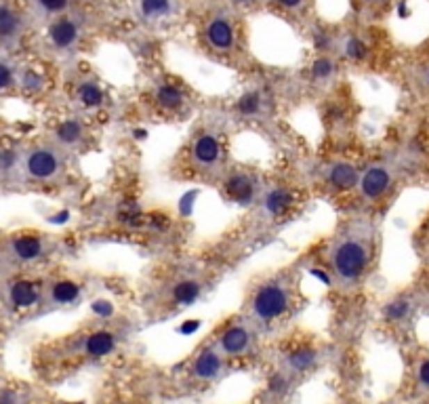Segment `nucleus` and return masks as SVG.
Wrapping results in <instances>:
<instances>
[{"mask_svg":"<svg viewBox=\"0 0 429 404\" xmlns=\"http://www.w3.org/2000/svg\"><path fill=\"white\" fill-rule=\"evenodd\" d=\"M229 3L236 7H254V5H259L261 0H229Z\"/></svg>","mask_w":429,"mask_h":404,"instance_id":"nucleus-33","label":"nucleus"},{"mask_svg":"<svg viewBox=\"0 0 429 404\" xmlns=\"http://www.w3.org/2000/svg\"><path fill=\"white\" fill-rule=\"evenodd\" d=\"M198 297H200V284L196 280H181L173 288V299L179 306H192Z\"/></svg>","mask_w":429,"mask_h":404,"instance_id":"nucleus-21","label":"nucleus"},{"mask_svg":"<svg viewBox=\"0 0 429 404\" xmlns=\"http://www.w3.org/2000/svg\"><path fill=\"white\" fill-rule=\"evenodd\" d=\"M11 301L15 303L17 308H30L38 301V288L32 282H15L11 286Z\"/></svg>","mask_w":429,"mask_h":404,"instance_id":"nucleus-17","label":"nucleus"},{"mask_svg":"<svg viewBox=\"0 0 429 404\" xmlns=\"http://www.w3.org/2000/svg\"><path fill=\"white\" fill-rule=\"evenodd\" d=\"M11 82H13V72H11V68L5 65V63H0V88H7Z\"/></svg>","mask_w":429,"mask_h":404,"instance_id":"nucleus-31","label":"nucleus"},{"mask_svg":"<svg viewBox=\"0 0 429 404\" xmlns=\"http://www.w3.org/2000/svg\"><path fill=\"white\" fill-rule=\"evenodd\" d=\"M261 106V97L257 93H246L240 101H238V108L242 114H254Z\"/></svg>","mask_w":429,"mask_h":404,"instance_id":"nucleus-28","label":"nucleus"},{"mask_svg":"<svg viewBox=\"0 0 429 404\" xmlns=\"http://www.w3.org/2000/svg\"><path fill=\"white\" fill-rule=\"evenodd\" d=\"M137 17L147 26H160L179 13V0H135Z\"/></svg>","mask_w":429,"mask_h":404,"instance_id":"nucleus-5","label":"nucleus"},{"mask_svg":"<svg viewBox=\"0 0 429 404\" xmlns=\"http://www.w3.org/2000/svg\"><path fill=\"white\" fill-rule=\"evenodd\" d=\"M59 169H61V158L55 150L49 148L32 150L26 158V173L32 179H51L59 173Z\"/></svg>","mask_w":429,"mask_h":404,"instance_id":"nucleus-6","label":"nucleus"},{"mask_svg":"<svg viewBox=\"0 0 429 404\" xmlns=\"http://www.w3.org/2000/svg\"><path fill=\"white\" fill-rule=\"evenodd\" d=\"M391 185V171L383 164H373L369 166L360 179H358V187L364 200H377L381 198Z\"/></svg>","mask_w":429,"mask_h":404,"instance_id":"nucleus-7","label":"nucleus"},{"mask_svg":"<svg viewBox=\"0 0 429 404\" xmlns=\"http://www.w3.org/2000/svg\"><path fill=\"white\" fill-rule=\"evenodd\" d=\"M154 99H156V104L162 108V110H168V112H173V110H179L184 104H186V95L173 86V84H158L156 91H154Z\"/></svg>","mask_w":429,"mask_h":404,"instance_id":"nucleus-15","label":"nucleus"},{"mask_svg":"<svg viewBox=\"0 0 429 404\" xmlns=\"http://www.w3.org/2000/svg\"><path fill=\"white\" fill-rule=\"evenodd\" d=\"M416 379H419V385L429 389V358L423 360L416 368Z\"/></svg>","mask_w":429,"mask_h":404,"instance_id":"nucleus-30","label":"nucleus"},{"mask_svg":"<svg viewBox=\"0 0 429 404\" xmlns=\"http://www.w3.org/2000/svg\"><path fill=\"white\" fill-rule=\"evenodd\" d=\"M358 3H362V5H366V7H381V5L387 3V0H358Z\"/></svg>","mask_w":429,"mask_h":404,"instance_id":"nucleus-34","label":"nucleus"},{"mask_svg":"<svg viewBox=\"0 0 429 404\" xmlns=\"http://www.w3.org/2000/svg\"><path fill=\"white\" fill-rule=\"evenodd\" d=\"M425 78H427V84H429V68H427V76Z\"/></svg>","mask_w":429,"mask_h":404,"instance_id":"nucleus-35","label":"nucleus"},{"mask_svg":"<svg viewBox=\"0 0 429 404\" xmlns=\"http://www.w3.org/2000/svg\"><path fill=\"white\" fill-rule=\"evenodd\" d=\"M334 61L330 59V57H318L314 63H311V72H314V76L316 78H328V76H332V72H334Z\"/></svg>","mask_w":429,"mask_h":404,"instance_id":"nucleus-27","label":"nucleus"},{"mask_svg":"<svg viewBox=\"0 0 429 404\" xmlns=\"http://www.w3.org/2000/svg\"><path fill=\"white\" fill-rule=\"evenodd\" d=\"M408 310H410V303H408L406 299H398V301L389 303L387 310H385V314H387L389 320L398 323V320H404V318L408 316Z\"/></svg>","mask_w":429,"mask_h":404,"instance_id":"nucleus-26","label":"nucleus"},{"mask_svg":"<svg viewBox=\"0 0 429 404\" xmlns=\"http://www.w3.org/2000/svg\"><path fill=\"white\" fill-rule=\"evenodd\" d=\"M276 7H280L282 11L289 13H303L309 5V0H272Z\"/></svg>","mask_w":429,"mask_h":404,"instance_id":"nucleus-29","label":"nucleus"},{"mask_svg":"<svg viewBox=\"0 0 429 404\" xmlns=\"http://www.w3.org/2000/svg\"><path fill=\"white\" fill-rule=\"evenodd\" d=\"M78 101H80L82 108L95 110L104 104V88L95 80H84L78 86Z\"/></svg>","mask_w":429,"mask_h":404,"instance_id":"nucleus-16","label":"nucleus"},{"mask_svg":"<svg viewBox=\"0 0 429 404\" xmlns=\"http://www.w3.org/2000/svg\"><path fill=\"white\" fill-rule=\"evenodd\" d=\"M202 36L215 53H229L236 49V42H238L236 24L227 13H213L204 22Z\"/></svg>","mask_w":429,"mask_h":404,"instance_id":"nucleus-3","label":"nucleus"},{"mask_svg":"<svg viewBox=\"0 0 429 404\" xmlns=\"http://www.w3.org/2000/svg\"><path fill=\"white\" fill-rule=\"evenodd\" d=\"M84 34V17L78 13H63L49 26V40L57 51H72Z\"/></svg>","mask_w":429,"mask_h":404,"instance_id":"nucleus-4","label":"nucleus"},{"mask_svg":"<svg viewBox=\"0 0 429 404\" xmlns=\"http://www.w3.org/2000/svg\"><path fill=\"white\" fill-rule=\"evenodd\" d=\"M221 141L215 135H200L192 143V158L198 166H215L221 160Z\"/></svg>","mask_w":429,"mask_h":404,"instance_id":"nucleus-11","label":"nucleus"},{"mask_svg":"<svg viewBox=\"0 0 429 404\" xmlns=\"http://www.w3.org/2000/svg\"><path fill=\"white\" fill-rule=\"evenodd\" d=\"M51 299L59 306H67L80 299V286L72 280H59L51 286Z\"/></svg>","mask_w":429,"mask_h":404,"instance_id":"nucleus-18","label":"nucleus"},{"mask_svg":"<svg viewBox=\"0 0 429 404\" xmlns=\"http://www.w3.org/2000/svg\"><path fill=\"white\" fill-rule=\"evenodd\" d=\"M270 389H272V391H284V389H286V377L274 375V377L270 379Z\"/></svg>","mask_w":429,"mask_h":404,"instance_id":"nucleus-32","label":"nucleus"},{"mask_svg":"<svg viewBox=\"0 0 429 404\" xmlns=\"http://www.w3.org/2000/svg\"><path fill=\"white\" fill-rule=\"evenodd\" d=\"M316 362V352L314 350H299V352H293L286 360L289 368L295 371V373H303V371H309Z\"/></svg>","mask_w":429,"mask_h":404,"instance_id":"nucleus-24","label":"nucleus"},{"mask_svg":"<svg viewBox=\"0 0 429 404\" xmlns=\"http://www.w3.org/2000/svg\"><path fill=\"white\" fill-rule=\"evenodd\" d=\"M250 348H252V333L242 325H236L223 331L217 343V350L221 352V356H242Z\"/></svg>","mask_w":429,"mask_h":404,"instance_id":"nucleus-8","label":"nucleus"},{"mask_svg":"<svg viewBox=\"0 0 429 404\" xmlns=\"http://www.w3.org/2000/svg\"><path fill=\"white\" fill-rule=\"evenodd\" d=\"M291 308V286L284 278L266 282L252 297V316L257 323L270 325L282 318Z\"/></svg>","mask_w":429,"mask_h":404,"instance_id":"nucleus-2","label":"nucleus"},{"mask_svg":"<svg viewBox=\"0 0 429 404\" xmlns=\"http://www.w3.org/2000/svg\"><path fill=\"white\" fill-rule=\"evenodd\" d=\"M291 205H293V196H291L286 189H274V192H270L268 198H266V209H268L272 215L284 213Z\"/></svg>","mask_w":429,"mask_h":404,"instance_id":"nucleus-22","label":"nucleus"},{"mask_svg":"<svg viewBox=\"0 0 429 404\" xmlns=\"http://www.w3.org/2000/svg\"><path fill=\"white\" fill-rule=\"evenodd\" d=\"M13 251L19 259L32 261L42 255V240L36 236H22L13 242Z\"/></svg>","mask_w":429,"mask_h":404,"instance_id":"nucleus-19","label":"nucleus"},{"mask_svg":"<svg viewBox=\"0 0 429 404\" xmlns=\"http://www.w3.org/2000/svg\"><path fill=\"white\" fill-rule=\"evenodd\" d=\"M116 350V335L108 331H97L84 339V352L93 358H104Z\"/></svg>","mask_w":429,"mask_h":404,"instance_id":"nucleus-14","label":"nucleus"},{"mask_svg":"<svg viewBox=\"0 0 429 404\" xmlns=\"http://www.w3.org/2000/svg\"><path fill=\"white\" fill-rule=\"evenodd\" d=\"M373 255V238L364 230H352L341 236L330 251V265L343 286L356 284L369 270Z\"/></svg>","mask_w":429,"mask_h":404,"instance_id":"nucleus-1","label":"nucleus"},{"mask_svg":"<svg viewBox=\"0 0 429 404\" xmlns=\"http://www.w3.org/2000/svg\"><path fill=\"white\" fill-rule=\"evenodd\" d=\"M225 196L236 202V205H250L254 200V192H257V185H254V179L244 175V173H236L232 177H227L225 185Z\"/></svg>","mask_w":429,"mask_h":404,"instance_id":"nucleus-10","label":"nucleus"},{"mask_svg":"<svg viewBox=\"0 0 429 404\" xmlns=\"http://www.w3.org/2000/svg\"><path fill=\"white\" fill-rule=\"evenodd\" d=\"M223 373V358L219 350H202L192 362V375L200 381H215Z\"/></svg>","mask_w":429,"mask_h":404,"instance_id":"nucleus-9","label":"nucleus"},{"mask_svg":"<svg viewBox=\"0 0 429 404\" xmlns=\"http://www.w3.org/2000/svg\"><path fill=\"white\" fill-rule=\"evenodd\" d=\"M84 135V129L78 121H65L63 125L57 127V139L63 146H76Z\"/></svg>","mask_w":429,"mask_h":404,"instance_id":"nucleus-23","label":"nucleus"},{"mask_svg":"<svg viewBox=\"0 0 429 404\" xmlns=\"http://www.w3.org/2000/svg\"><path fill=\"white\" fill-rule=\"evenodd\" d=\"M341 51L350 59H364L366 57V45L356 36H346V40H343V45H341Z\"/></svg>","mask_w":429,"mask_h":404,"instance_id":"nucleus-25","label":"nucleus"},{"mask_svg":"<svg viewBox=\"0 0 429 404\" xmlns=\"http://www.w3.org/2000/svg\"><path fill=\"white\" fill-rule=\"evenodd\" d=\"M22 26H24L22 15L7 3H0V42L17 38L22 32Z\"/></svg>","mask_w":429,"mask_h":404,"instance_id":"nucleus-13","label":"nucleus"},{"mask_svg":"<svg viewBox=\"0 0 429 404\" xmlns=\"http://www.w3.org/2000/svg\"><path fill=\"white\" fill-rule=\"evenodd\" d=\"M358 179H360L358 169L348 162H334L326 171V181L337 189H352L358 185Z\"/></svg>","mask_w":429,"mask_h":404,"instance_id":"nucleus-12","label":"nucleus"},{"mask_svg":"<svg viewBox=\"0 0 429 404\" xmlns=\"http://www.w3.org/2000/svg\"><path fill=\"white\" fill-rule=\"evenodd\" d=\"M32 5L40 15L55 20V17L67 13L76 5V0H32Z\"/></svg>","mask_w":429,"mask_h":404,"instance_id":"nucleus-20","label":"nucleus"}]
</instances>
